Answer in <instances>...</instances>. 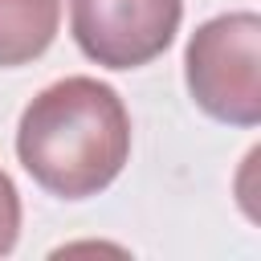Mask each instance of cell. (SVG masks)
<instances>
[{
    "label": "cell",
    "mask_w": 261,
    "mask_h": 261,
    "mask_svg": "<svg viewBox=\"0 0 261 261\" xmlns=\"http://www.w3.org/2000/svg\"><path fill=\"white\" fill-rule=\"evenodd\" d=\"M16 159L53 196H98L130 159V114L106 82L61 77L24 106Z\"/></svg>",
    "instance_id": "1"
},
{
    "label": "cell",
    "mask_w": 261,
    "mask_h": 261,
    "mask_svg": "<svg viewBox=\"0 0 261 261\" xmlns=\"http://www.w3.org/2000/svg\"><path fill=\"white\" fill-rule=\"evenodd\" d=\"M188 90L204 114L228 126L261 122V16L224 12L204 20L184 53Z\"/></svg>",
    "instance_id": "2"
},
{
    "label": "cell",
    "mask_w": 261,
    "mask_h": 261,
    "mask_svg": "<svg viewBox=\"0 0 261 261\" xmlns=\"http://www.w3.org/2000/svg\"><path fill=\"white\" fill-rule=\"evenodd\" d=\"M184 20V0H69L77 49L106 69L155 61Z\"/></svg>",
    "instance_id": "3"
},
{
    "label": "cell",
    "mask_w": 261,
    "mask_h": 261,
    "mask_svg": "<svg viewBox=\"0 0 261 261\" xmlns=\"http://www.w3.org/2000/svg\"><path fill=\"white\" fill-rule=\"evenodd\" d=\"M61 24V0H0V69L37 61Z\"/></svg>",
    "instance_id": "4"
},
{
    "label": "cell",
    "mask_w": 261,
    "mask_h": 261,
    "mask_svg": "<svg viewBox=\"0 0 261 261\" xmlns=\"http://www.w3.org/2000/svg\"><path fill=\"white\" fill-rule=\"evenodd\" d=\"M16 232H20V196H16V184L0 171V257L12 253Z\"/></svg>",
    "instance_id": "5"
}]
</instances>
